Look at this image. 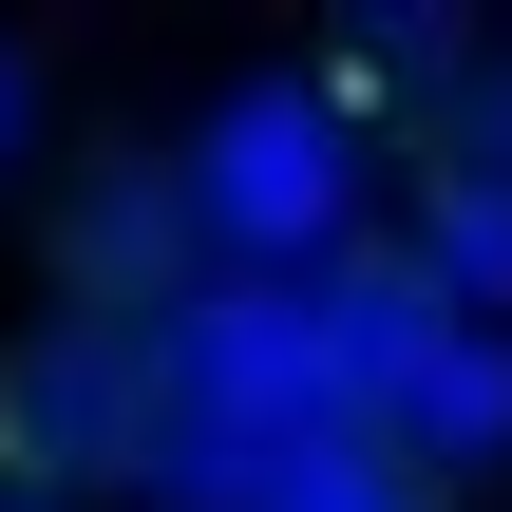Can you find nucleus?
<instances>
[{
	"instance_id": "7ed1b4c3",
	"label": "nucleus",
	"mask_w": 512,
	"mask_h": 512,
	"mask_svg": "<svg viewBox=\"0 0 512 512\" xmlns=\"http://www.w3.org/2000/svg\"><path fill=\"white\" fill-rule=\"evenodd\" d=\"M190 247H209L190 152H95V171H76V209H57V285H76L95 323H152V304L190 285Z\"/></svg>"
},
{
	"instance_id": "0eeeda50",
	"label": "nucleus",
	"mask_w": 512,
	"mask_h": 512,
	"mask_svg": "<svg viewBox=\"0 0 512 512\" xmlns=\"http://www.w3.org/2000/svg\"><path fill=\"white\" fill-rule=\"evenodd\" d=\"M0 512H57V494H0Z\"/></svg>"
},
{
	"instance_id": "423d86ee",
	"label": "nucleus",
	"mask_w": 512,
	"mask_h": 512,
	"mask_svg": "<svg viewBox=\"0 0 512 512\" xmlns=\"http://www.w3.org/2000/svg\"><path fill=\"white\" fill-rule=\"evenodd\" d=\"M0 114H19V57H0Z\"/></svg>"
},
{
	"instance_id": "f257e3e1",
	"label": "nucleus",
	"mask_w": 512,
	"mask_h": 512,
	"mask_svg": "<svg viewBox=\"0 0 512 512\" xmlns=\"http://www.w3.org/2000/svg\"><path fill=\"white\" fill-rule=\"evenodd\" d=\"M171 437H190V361H171V323H95V304H57L38 342H0V494H133V475H171Z\"/></svg>"
},
{
	"instance_id": "20e7f679",
	"label": "nucleus",
	"mask_w": 512,
	"mask_h": 512,
	"mask_svg": "<svg viewBox=\"0 0 512 512\" xmlns=\"http://www.w3.org/2000/svg\"><path fill=\"white\" fill-rule=\"evenodd\" d=\"M456 76H475V19H342V38H323V114H342V133L456 95Z\"/></svg>"
},
{
	"instance_id": "f03ea898",
	"label": "nucleus",
	"mask_w": 512,
	"mask_h": 512,
	"mask_svg": "<svg viewBox=\"0 0 512 512\" xmlns=\"http://www.w3.org/2000/svg\"><path fill=\"white\" fill-rule=\"evenodd\" d=\"M190 209H209L228 266H323V247L361 228V171H342L323 76H247V95L190 133Z\"/></svg>"
},
{
	"instance_id": "39448f33",
	"label": "nucleus",
	"mask_w": 512,
	"mask_h": 512,
	"mask_svg": "<svg viewBox=\"0 0 512 512\" xmlns=\"http://www.w3.org/2000/svg\"><path fill=\"white\" fill-rule=\"evenodd\" d=\"M437 171H456V190H494V209H512V76H494V95H456V152H437Z\"/></svg>"
}]
</instances>
